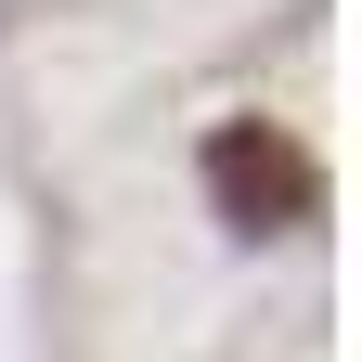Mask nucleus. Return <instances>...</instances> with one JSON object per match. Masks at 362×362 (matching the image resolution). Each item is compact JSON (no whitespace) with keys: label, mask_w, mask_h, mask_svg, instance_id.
I'll return each mask as SVG.
<instances>
[{"label":"nucleus","mask_w":362,"mask_h":362,"mask_svg":"<svg viewBox=\"0 0 362 362\" xmlns=\"http://www.w3.org/2000/svg\"><path fill=\"white\" fill-rule=\"evenodd\" d=\"M207 194H220V220H233V233H298V220L324 207V168H310L285 129L233 117V129H207Z\"/></svg>","instance_id":"nucleus-1"}]
</instances>
